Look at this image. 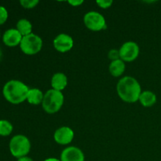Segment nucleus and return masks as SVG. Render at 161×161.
<instances>
[{
  "mask_svg": "<svg viewBox=\"0 0 161 161\" xmlns=\"http://www.w3.org/2000/svg\"><path fill=\"white\" fill-rule=\"evenodd\" d=\"M116 92L119 98L127 103H135L138 101L142 91L139 82L134 77H122L116 84Z\"/></svg>",
  "mask_w": 161,
  "mask_h": 161,
  "instance_id": "obj_1",
  "label": "nucleus"
},
{
  "mask_svg": "<svg viewBox=\"0 0 161 161\" xmlns=\"http://www.w3.org/2000/svg\"><path fill=\"white\" fill-rule=\"evenodd\" d=\"M30 88L20 80H11L6 82L3 88V94L8 102L18 105L26 101Z\"/></svg>",
  "mask_w": 161,
  "mask_h": 161,
  "instance_id": "obj_2",
  "label": "nucleus"
},
{
  "mask_svg": "<svg viewBox=\"0 0 161 161\" xmlns=\"http://www.w3.org/2000/svg\"><path fill=\"white\" fill-rule=\"evenodd\" d=\"M64 102V97L62 92L50 89L44 94L42 102V109L48 114H54L61 110Z\"/></svg>",
  "mask_w": 161,
  "mask_h": 161,
  "instance_id": "obj_3",
  "label": "nucleus"
},
{
  "mask_svg": "<svg viewBox=\"0 0 161 161\" xmlns=\"http://www.w3.org/2000/svg\"><path fill=\"white\" fill-rule=\"evenodd\" d=\"M31 147L29 138L23 135H14L9 143V152L13 157L17 159L28 156L31 151Z\"/></svg>",
  "mask_w": 161,
  "mask_h": 161,
  "instance_id": "obj_4",
  "label": "nucleus"
},
{
  "mask_svg": "<svg viewBox=\"0 0 161 161\" xmlns=\"http://www.w3.org/2000/svg\"><path fill=\"white\" fill-rule=\"evenodd\" d=\"M43 46L42 38L35 33L23 36L20 44V48L27 55H35L41 51Z\"/></svg>",
  "mask_w": 161,
  "mask_h": 161,
  "instance_id": "obj_5",
  "label": "nucleus"
},
{
  "mask_svg": "<svg viewBox=\"0 0 161 161\" xmlns=\"http://www.w3.org/2000/svg\"><path fill=\"white\" fill-rule=\"evenodd\" d=\"M85 26L92 31H100L107 28L105 17L97 11H89L83 17Z\"/></svg>",
  "mask_w": 161,
  "mask_h": 161,
  "instance_id": "obj_6",
  "label": "nucleus"
},
{
  "mask_svg": "<svg viewBox=\"0 0 161 161\" xmlns=\"http://www.w3.org/2000/svg\"><path fill=\"white\" fill-rule=\"evenodd\" d=\"M120 59L124 62H131L138 58L140 53L139 46L134 41L125 42L119 49Z\"/></svg>",
  "mask_w": 161,
  "mask_h": 161,
  "instance_id": "obj_7",
  "label": "nucleus"
},
{
  "mask_svg": "<svg viewBox=\"0 0 161 161\" xmlns=\"http://www.w3.org/2000/svg\"><path fill=\"white\" fill-rule=\"evenodd\" d=\"M53 46L55 50L60 53H67L70 51L74 46V40L72 37L65 33H61L54 38Z\"/></svg>",
  "mask_w": 161,
  "mask_h": 161,
  "instance_id": "obj_8",
  "label": "nucleus"
},
{
  "mask_svg": "<svg viewBox=\"0 0 161 161\" xmlns=\"http://www.w3.org/2000/svg\"><path fill=\"white\" fill-rule=\"evenodd\" d=\"M75 133L71 127L63 126L57 129L53 134V139L61 146H67L70 144L74 139Z\"/></svg>",
  "mask_w": 161,
  "mask_h": 161,
  "instance_id": "obj_9",
  "label": "nucleus"
},
{
  "mask_svg": "<svg viewBox=\"0 0 161 161\" xmlns=\"http://www.w3.org/2000/svg\"><path fill=\"white\" fill-rule=\"evenodd\" d=\"M61 161H85L83 151L75 146H69L63 149L60 157Z\"/></svg>",
  "mask_w": 161,
  "mask_h": 161,
  "instance_id": "obj_10",
  "label": "nucleus"
},
{
  "mask_svg": "<svg viewBox=\"0 0 161 161\" xmlns=\"http://www.w3.org/2000/svg\"><path fill=\"white\" fill-rule=\"evenodd\" d=\"M23 36L17 28H9L3 35V41L7 47H14L20 46Z\"/></svg>",
  "mask_w": 161,
  "mask_h": 161,
  "instance_id": "obj_11",
  "label": "nucleus"
},
{
  "mask_svg": "<svg viewBox=\"0 0 161 161\" xmlns=\"http://www.w3.org/2000/svg\"><path fill=\"white\" fill-rule=\"evenodd\" d=\"M68 77L63 72H57L53 74L50 81L51 89L62 92L68 86Z\"/></svg>",
  "mask_w": 161,
  "mask_h": 161,
  "instance_id": "obj_12",
  "label": "nucleus"
},
{
  "mask_svg": "<svg viewBox=\"0 0 161 161\" xmlns=\"http://www.w3.org/2000/svg\"><path fill=\"white\" fill-rule=\"evenodd\" d=\"M157 95L155 93L151 91H142L140 94L139 99H138V102L141 103V105L146 108L152 107L153 105L157 103Z\"/></svg>",
  "mask_w": 161,
  "mask_h": 161,
  "instance_id": "obj_13",
  "label": "nucleus"
},
{
  "mask_svg": "<svg viewBox=\"0 0 161 161\" xmlns=\"http://www.w3.org/2000/svg\"><path fill=\"white\" fill-rule=\"evenodd\" d=\"M43 97L44 94L41 90H39V88H31L28 91L26 101L33 105H40V104L42 105Z\"/></svg>",
  "mask_w": 161,
  "mask_h": 161,
  "instance_id": "obj_14",
  "label": "nucleus"
},
{
  "mask_svg": "<svg viewBox=\"0 0 161 161\" xmlns=\"http://www.w3.org/2000/svg\"><path fill=\"white\" fill-rule=\"evenodd\" d=\"M126 70V64L121 59L111 61L108 66V71L113 77H120Z\"/></svg>",
  "mask_w": 161,
  "mask_h": 161,
  "instance_id": "obj_15",
  "label": "nucleus"
},
{
  "mask_svg": "<svg viewBox=\"0 0 161 161\" xmlns=\"http://www.w3.org/2000/svg\"><path fill=\"white\" fill-rule=\"evenodd\" d=\"M16 28L18 30L19 32L22 36H26L31 34L32 32V25L31 21L26 18H21L17 22Z\"/></svg>",
  "mask_w": 161,
  "mask_h": 161,
  "instance_id": "obj_16",
  "label": "nucleus"
},
{
  "mask_svg": "<svg viewBox=\"0 0 161 161\" xmlns=\"http://www.w3.org/2000/svg\"><path fill=\"white\" fill-rule=\"evenodd\" d=\"M14 130L13 124L6 119H0V135L9 136Z\"/></svg>",
  "mask_w": 161,
  "mask_h": 161,
  "instance_id": "obj_17",
  "label": "nucleus"
},
{
  "mask_svg": "<svg viewBox=\"0 0 161 161\" xmlns=\"http://www.w3.org/2000/svg\"><path fill=\"white\" fill-rule=\"evenodd\" d=\"M39 0H20V3L25 9H33L39 4Z\"/></svg>",
  "mask_w": 161,
  "mask_h": 161,
  "instance_id": "obj_18",
  "label": "nucleus"
},
{
  "mask_svg": "<svg viewBox=\"0 0 161 161\" xmlns=\"http://www.w3.org/2000/svg\"><path fill=\"white\" fill-rule=\"evenodd\" d=\"M9 14H8L7 9L6 7L3 6H0V25L4 24L7 20Z\"/></svg>",
  "mask_w": 161,
  "mask_h": 161,
  "instance_id": "obj_19",
  "label": "nucleus"
},
{
  "mask_svg": "<svg viewBox=\"0 0 161 161\" xmlns=\"http://www.w3.org/2000/svg\"><path fill=\"white\" fill-rule=\"evenodd\" d=\"M96 3H97V6L100 8L106 9L111 7L113 2L112 1V0H97V1L96 2Z\"/></svg>",
  "mask_w": 161,
  "mask_h": 161,
  "instance_id": "obj_20",
  "label": "nucleus"
},
{
  "mask_svg": "<svg viewBox=\"0 0 161 161\" xmlns=\"http://www.w3.org/2000/svg\"><path fill=\"white\" fill-rule=\"evenodd\" d=\"M108 57L111 61H116V60L120 59V56H119V51L117 49H112L108 51Z\"/></svg>",
  "mask_w": 161,
  "mask_h": 161,
  "instance_id": "obj_21",
  "label": "nucleus"
},
{
  "mask_svg": "<svg viewBox=\"0 0 161 161\" xmlns=\"http://www.w3.org/2000/svg\"><path fill=\"white\" fill-rule=\"evenodd\" d=\"M83 3H84L83 0H69V1H68V3L69 5H71L72 6H75V7L81 6Z\"/></svg>",
  "mask_w": 161,
  "mask_h": 161,
  "instance_id": "obj_22",
  "label": "nucleus"
},
{
  "mask_svg": "<svg viewBox=\"0 0 161 161\" xmlns=\"http://www.w3.org/2000/svg\"><path fill=\"white\" fill-rule=\"evenodd\" d=\"M17 161H34V160H33L31 157L26 156V157H20V158L17 159Z\"/></svg>",
  "mask_w": 161,
  "mask_h": 161,
  "instance_id": "obj_23",
  "label": "nucleus"
},
{
  "mask_svg": "<svg viewBox=\"0 0 161 161\" xmlns=\"http://www.w3.org/2000/svg\"><path fill=\"white\" fill-rule=\"evenodd\" d=\"M43 161H61V160H60V159L54 158V157H50V158L46 159V160H44Z\"/></svg>",
  "mask_w": 161,
  "mask_h": 161,
  "instance_id": "obj_24",
  "label": "nucleus"
},
{
  "mask_svg": "<svg viewBox=\"0 0 161 161\" xmlns=\"http://www.w3.org/2000/svg\"><path fill=\"white\" fill-rule=\"evenodd\" d=\"M2 58H3V51H2L1 48H0V61H1Z\"/></svg>",
  "mask_w": 161,
  "mask_h": 161,
  "instance_id": "obj_25",
  "label": "nucleus"
},
{
  "mask_svg": "<svg viewBox=\"0 0 161 161\" xmlns=\"http://www.w3.org/2000/svg\"><path fill=\"white\" fill-rule=\"evenodd\" d=\"M0 38H1V32H0Z\"/></svg>",
  "mask_w": 161,
  "mask_h": 161,
  "instance_id": "obj_26",
  "label": "nucleus"
}]
</instances>
